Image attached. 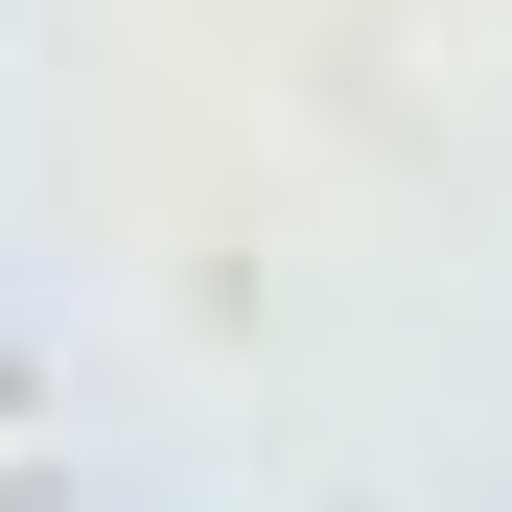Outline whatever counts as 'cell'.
I'll list each match as a JSON object with an SVG mask.
<instances>
[{"instance_id": "cell-1", "label": "cell", "mask_w": 512, "mask_h": 512, "mask_svg": "<svg viewBox=\"0 0 512 512\" xmlns=\"http://www.w3.org/2000/svg\"><path fill=\"white\" fill-rule=\"evenodd\" d=\"M0 489H24V396H0Z\"/></svg>"}]
</instances>
